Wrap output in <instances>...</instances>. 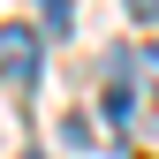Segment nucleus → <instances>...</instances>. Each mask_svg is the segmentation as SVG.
Segmentation results:
<instances>
[{"mask_svg": "<svg viewBox=\"0 0 159 159\" xmlns=\"http://www.w3.org/2000/svg\"><path fill=\"white\" fill-rule=\"evenodd\" d=\"M38 15H46V30H53V38H68V30H76V8H68V0H38Z\"/></svg>", "mask_w": 159, "mask_h": 159, "instance_id": "nucleus-2", "label": "nucleus"}, {"mask_svg": "<svg viewBox=\"0 0 159 159\" xmlns=\"http://www.w3.org/2000/svg\"><path fill=\"white\" fill-rule=\"evenodd\" d=\"M136 76H144V84H159V46H144V53H136Z\"/></svg>", "mask_w": 159, "mask_h": 159, "instance_id": "nucleus-3", "label": "nucleus"}, {"mask_svg": "<svg viewBox=\"0 0 159 159\" xmlns=\"http://www.w3.org/2000/svg\"><path fill=\"white\" fill-rule=\"evenodd\" d=\"M129 15L136 23H159V0H129Z\"/></svg>", "mask_w": 159, "mask_h": 159, "instance_id": "nucleus-4", "label": "nucleus"}, {"mask_svg": "<svg viewBox=\"0 0 159 159\" xmlns=\"http://www.w3.org/2000/svg\"><path fill=\"white\" fill-rule=\"evenodd\" d=\"M0 84L8 91H30L38 84V38L23 23H0Z\"/></svg>", "mask_w": 159, "mask_h": 159, "instance_id": "nucleus-1", "label": "nucleus"}]
</instances>
